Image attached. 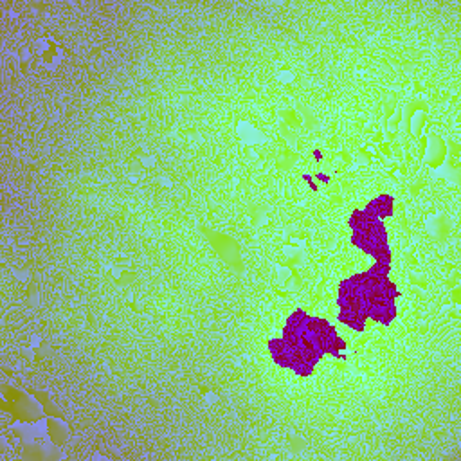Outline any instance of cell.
Returning a JSON list of instances; mask_svg holds the SVG:
<instances>
[{
	"label": "cell",
	"instance_id": "6da1fadb",
	"mask_svg": "<svg viewBox=\"0 0 461 461\" xmlns=\"http://www.w3.org/2000/svg\"><path fill=\"white\" fill-rule=\"evenodd\" d=\"M67 59V49L52 36H40L32 40L23 50V61L29 63V68L43 76H54L61 72Z\"/></svg>",
	"mask_w": 461,
	"mask_h": 461
}]
</instances>
